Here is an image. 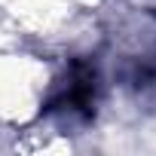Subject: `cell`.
Segmentation results:
<instances>
[{
  "instance_id": "1",
  "label": "cell",
  "mask_w": 156,
  "mask_h": 156,
  "mask_svg": "<svg viewBox=\"0 0 156 156\" xmlns=\"http://www.w3.org/2000/svg\"><path fill=\"white\" fill-rule=\"evenodd\" d=\"M92 104H95V70L86 61H73L67 89L52 101V110H64V113H73L80 119H89Z\"/></svg>"
}]
</instances>
